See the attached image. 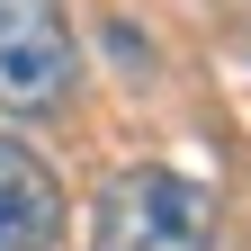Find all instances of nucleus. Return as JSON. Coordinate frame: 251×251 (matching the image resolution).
<instances>
[{"mask_svg":"<svg viewBox=\"0 0 251 251\" xmlns=\"http://www.w3.org/2000/svg\"><path fill=\"white\" fill-rule=\"evenodd\" d=\"M63 233V188L36 144L0 135V251H54Z\"/></svg>","mask_w":251,"mask_h":251,"instance_id":"3","label":"nucleus"},{"mask_svg":"<svg viewBox=\"0 0 251 251\" xmlns=\"http://www.w3.org/2000/svg\"><path fill=\"white\" fill-rule=\"evenodd\" d=\"M81 90L63 0H0V117H54Z\"/></svg>","mask_w":251,"mask_h":251,"instance_id":"2","label":"nucleus"},{"mask_svg":"<svg viewBox=\"0 0 251 251\" xmlns=\"http://www.w3.org/2000/svg\"><path fill=\"white\" fill-rule=\"evenodd\" d=\"M90 251H215V198L171 162H135L90 206Z\"/></svg>","mask_w":251,"mask_h":251,"instance_id":"1","label":"nucleus"}]
</instances>
